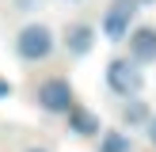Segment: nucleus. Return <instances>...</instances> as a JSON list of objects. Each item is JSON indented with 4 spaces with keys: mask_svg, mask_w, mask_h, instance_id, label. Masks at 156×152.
I'll use <instances>...</instances> for the list:
<instances>
[{
    "mask_svg": "<svg viewBox=\"0 0 156 152\" xmlns=\"http://www.w3.org/2000/svg\"><path fill=\"white\" fill-rule=\"evenodd\" d=\"M15 53L23 61H46L53 53V30L46 23H27V27L15 34Z\"/></svg>",
    "mask_w": 156,
    "mask_h": 152,
    "instance_id": "1",
    "label": "nucleus"
},
{
    "mask_svg": "<svg viewBox=\"0 0 156 152\" xmlns=\"http://www.w3.org/2000/svg\"><path fill=\"white\" fill-rule=\"evenodd\" d=\"M107 84H111V91H118V95H137L141 91V84H145V76L137 72V65L129 57H118V61H111L107 65Z\"/></svg>",
    "mask_w": 156,
    "mask_h": 152,
    "instance_id": "2",
    "label": "nucleus"
},
{
    "mask_svg": "<svg viewBox=\"0 0 156 152\" xmlns=\"http://www.w3.org/2000/svg\"><path fill=\"white\" fill-rule=\"evenodd\" d=\"M73 103H76L73 84H69V80H61V76H53V80H46L42 88H38V106H42L46 114H65Z\"/></svg>",
    "mask_w": 156,
    "mask_h": 152,
    "instance_id": "3",
    "label": "nucleus"
},
{
    "mask_svg": "<svg viewBox=\"0 0 156 152\" xmlns=\"http://www.w3.org/2000/svg\"><path fill=\"white\" fill-rule=\"evenodd\" d=\"M137 15V0H114L111 4V12H107V19H103V34L107 38H126L129 34V19Z\"/></svg>",
    "mask_w": 156,
    "mask_h": 152,
    "instance_id": "4",
    "label": "nucleus"
},
{
    "mask_svg": "<svg viewBox=\"0 0 156 152\" xmlns=\"http://www.w3.org/2000/svg\"><path fill=\"white\" fill-rule=\"evenodd\" d=\"M129 61L133 65H152L156 61V30L152 27L129 30Z\"/></svg>",
    "mask_w": 156,
    "mask_h": 152,
    "instance_id": "5",
    "label": "nucleus"
},
{
    "mask_svg": "<svg viewBox=\"0 0 156 152\" xmlns=\"http://www.w3.org/2000/svg\"><path fill=\"white\" fill-rule=\"evenodd\" d=\"M95 46V30L88 27V23H73V27L65 30V50L76 53V57H84V53Z\"/></svg>",
    "mask_w": 156,
    "mask_h": 152,
    "instance_id": "6",
    "label": "nucleus"
},
{
    "mask_svg": "<svg viewBox=\"0 0 156 152\" xmlns=\"http://www.w3.org/2000/svg\"><path fill=\"white\" fill-rule=\"evenodd\" d=\"M69 129H73V133H80V137H91V133H99V118H95V114H91V110H84V106H69Z\"/></svg>",
    "mask_w": 156,
    "mask_h": 152,
    "instance_id": "7",
    "label": "nucleus"
},
{
    "mask_svg": "<svg viewBox=\"0 0 156 152\" xmlns=\"http://www.w3.org/2000/svg\"><path fill=\"white\" fill-rule=\"evenodd\" d=\"M122 122H126V126H141V122H149V106H145L137 95H129V103L122 106Z\"/></svg>",
    "mask_w": 156,
    "mask_h": 152,
    "instance_id": "8",
    "label": "nucleus"
},
{
    "mask_svg": "<svg viewBox=\"0 0 156 152\" xmlns=\"http://www.w3.org/2000/svg\"><path fill=\"white\" fill-rule=\"evenodd\" d=\"M103 152H129V137H126V133H107Z\"/></svg>",
    "mask_w": 156,
    "mask_h": 152,
    "instance_id": "9",
    "label": "nucleus"
},
{
    "mask_svg": "<svg viewBox=\"0 0 156 152\" xmlns=\"http://www.w3.org/2000/svg\"><path fill=\"white\" fill-rule=\"evenodd\" d=\"M38 4H42V0H15V8H19V12H34Z\"/></svg>",
    "mask_w": 156,
    "mask_h": 152,
    "instance_id": "10",
    "label": "nucleus"
},
{
    "mask_svg": "<svg viewBox=\"0 0 156 152\" xmlns=\"http://www.w3.org/2000/svg\"><path fill=\"white\" fill-rule=\"evenodd\" d=\"M145 126H149V141L156 144V114H149V122H145Z\"/></svg>",
    "mask_w": 156,
    "mask_h": 152,
    "instance_id": "11",
    "label": "nucleus"
},
{
    "mask_svg": "<svg viewBox=\"0 0 156 152\" xmlns=\"http://www.w3.org/2000/svg\"><path fill=\"white\" fill-rule=\"evenodd\" d=\"M0 95H12V88H8V84H4V80H0Z\"/></svg>",
    "mask_w": 156,
    "mask_h": 152,
    "instance_id": "12",
    "label": "nucleus"
},
{
    "mask_svg": "<svg viewBox=\"0 0 156 152\" xmlns=\"http://www.w3.org/2000/svg\"><path fill=\"white\" fill-rule=\"evenodd\" d=\"M27 152H46V148H27Z\"/></svg>",
    "mask_w": 156,
    "mask_h": 152,
    "instance_id": "13",
    "label": "nucleus"
}]
</instances>
